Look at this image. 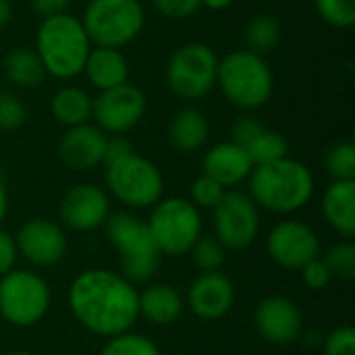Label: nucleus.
Segmentation results:
<instances>
[{"instance_id": "obj_1", "label": "nucleus", "mask_w": 355, "mask_h": 355, "mask_svg": "<svg viewBox=\"0 0 355 355\" xmlns=\"http://www.w3.org/2000/svg\"><path fill=\"white\" fill-rule=\"evenodd\" d=\"M69 308L85 331L112 339L135 327L139 318V293L121 272L89 268L71 283Z\"/></svg>"}, {"instance_id": "obj_2", "label": "nucleus", "mask_w": 355, "mask_h": 355, "mask_svg": "<svg viewBox=\"0 0 355 355\" xmlns=\"http://www.w3.org/2000/svg\"><path fill=\"white\" fill-rule=\"evenodd\" d=\"M250 179V198L277 214H291L302 210L314 196L316 181L312 171L295 160L283 158L272 164L254 166Z\"/></svg>"}, {"instance_id": "obj_3", "label": "nucleus", "mask_w": 355, "mask_h": 355, "mask_svg": "<svg viewBox=\"0 0 355 355\" xmlns=\"http://www.w3.org/2000/svg\"><path fill=\"white\" fill-rule=\"evenodd\" d=\"M33 50L37 52L48 77L67 81L83 73L92 42L77 17L60 12L40 21Z\"/></svg>"}, {"instance_id": "obj_4", "label": "nucleus", "mask_w": 355, "mask_h": 355, "mask_svg": "<svg viewBox=\"0 0 355 355\" xmlns=\"http://www.w3.org/2000/svg\"><path fill=\"white\" fill-rule=\"evenodd\" d=\"M216 87L229 104L252 112L272 98L275 73L264 56L241 48L218 58Z\"/></svg>"}, {"instance_id": "obj_5", "label": "nucleus", "mask_w": 355, "mask_h": 355, "mask_svg": "<svg viewBox=\"0 0 355 355\" xmlns=\"http://www.w3.org/2000/svg\"><path fill=\"white\" fill-rule=\"evenodd\" d=\"M106 235L116 250L121 275L129 283H148L156 275L162 254L144 220L131 212L110 214L106 220Z\"/></svg>"}, {"instance_id": "obj_6", "label": "nucleus", "mask_w": 355, "mask_h": 355, "mask_svg": "<svg viewBox=\"0 0 355 355\" xmlns=\"http://www.w3.org/2000/svg\"><path fill=\"white\" fill-rule=\"evenodd\" d=\"M218 54L204 42H185L177 46L164 67L166 87L179 100L193 104L216 87Z\"/></svg>"}, {"instance_id": "obj_7", "label": "nucleus", "mask_w": 355, "mask_h": 355, "mask_svg": "<svg viewBox=\"0 0 355 355\" xmlns=\"http://www.w3.org/2000/svg\"><path fill=\"white\" fill-rule=\"evenodd\" d=\"M79 21L92 46L121 50L144 31L146 10L139 0H89Z\"/></svg>"}, {"instance_id": "obj_8", "label": "nucleus", "mask_w": 355, "mask_h": 355, "mask_svg": "<svg viewBox=\"0 0 355 355\" xmlns=\"http://www.w3.org/2000/svg\"><path fill=\"white\" fill-rule=\"evenodd\" d=\"M146 225L158 252L164 256L189 254L204 229L200 208L185 198H166L156 202Z\"/></svg>"}, {"instance_id": "obj_9", "label": "nucleus", "mask_w": 355, "mask_h": 355, "mask_svg": "<svg viewBox=\"0 0 355 355\" xmlns=\"http://www.w3.org/2000/svg\"><path fill=\"white\" fill-rule=\"evenodd\" d=\"M108 191L129 208H150L162 200L164 179L160 168L141 154H129L104 166Z\"/></svg>"}, {"instance_id": "obj_10", "label": "nucleus", "mask_w": 355, "mask_h": 355, "mask_svg": "<svg viewBox=\"0 0 355 355\" xmlns=\"http://www.w3.org/2000/svg\"><path fill=\"white\" fill-rule=\"evenodd\" d=\"M50 310V287L33 270L12 268L0 277V316L17 329H29Z\"/></svg>"}, {"instance_id": "obj_11", "label": "nucleus", "mask_w": 355, "mask_h": 355, "mask_svg": "<svg viewBox=\"0 0 355 355\" xmlns=\"http://www.w3.org/2000/svg\"><path fill=\"white\" fill-rule=\"evenodd\" d=\"M214 237L225 250H245L260 233V212L254 200L241 191H225L212 208Z\"/></svg>"}, {"instance_id": "obj_12", "label": "nucleus", "mask_w": 355, "mask_h": 355, "mask_svg": "<svg viewBox=\"0 0 355 355\" xmlns=\"http://www.w3.org/2000/svg\"><path fill=\"white\" fill-rule=\"evenodd\" d=\"M146 108V94L129 81L92 98V119L106 135H125L135 129L141 123Z\"/></svg>"}, {"instance_id": "obj_13", "label": "nucleus", "mask_w": 355, "mask_h": 355, "mask_svg": "<svg viewBox=\"0 0 355 355\" xmlns=\"http://www.w3.org/2000/svg\"><path fill=\"white\" fill-rule=\"evenodd\" d=\"M266 252L275 264L302 270L308 262L320 258V239L306 223L283 220L268 233Z\"/></svg>"}, {"instance_id": "obj_14", "label": "nucleus", "mask_w": 355, "mask_h": 355, "mask_svg": "<svg viewBox=\"0 0 355 355\" xmlns=\"http://www.w3.org/2000/svg\"><path fill=\"white\" fill-rule=\"evenodd\" d=\"M60 220L73 231H96L110 216L108 193L94 183H77L60 200Z\"/></svg>"}, {"instance_id": "obj_15", "label": "nucleus", "mask_w": 355, "mask_h": 355, "mask_svg": "<svg viewBox=\"0 0 355 355\" xmlns=\"http://www.w3.org/2000/svg\"><path fill=\"white\" fill-rule=\"evenodd\" d=\"M15 241H17L19 256H23L29 264L40 268L58 264L67 254L64 231L48 218L27 220L19 229Z\"/></svg>"}, {"instance_id": "obj_16", "label": "nucleus", "mask_w": 355, "mask_h": 355, "mask_svg": "<svg viewBox=\"0 0 355 355\" xmlns=\"http://www.w3.org/2000/svg\"><path fill=\"white\" fill-rule=\"evenodd\" d=\"M254 322L264 341L272 345H289L295 343L304 331V318L300 308L281 295H270L260 302Z\"/></svg>"}, {"instance_id": "obj_17", "label": "nucleus", "mask_w": 355, "mask_h": 355, "mask_svg": "<svg viewBox=\"0 0 355 355\" xmlns=\"http://www.w3.org/2000/svg\"><path fill=\"white\" fill-rule=\"evenodd\" d=\"M189 310L206 320H218L227 316L235 304V287L223 272H202L187 291Z\"/></svg>"}, {"instance_id": "obj_18", "label": "nucleus", "mask_w": 355, "mask_h": 355, "mask_svg": "<svg viewBox=\"0 0 355 355\" xmlns=\"http://www.w3.org/2000/svg\"><path fill=\"white\" fill-rule=\"evenodd\" d=\"M106 133H102L96 125H79L71 127L60 135L58 141V158L69 171H92L104 160Z\"/></svg>"}, {"instance_id": "obj_19", "label": "nucleus", "mask_w": 355, "mask_h": 355, "mask_svg": "<svg viewBox=\"0 0 355 355\" xmlns=\"http://www.w3.org/2000/svg\"><path fill=\"white\" fill-rule=\"evenodd\" d=\"M252 171L254 164L248 152L233 141H220L212 146L202 158V175L212 177L225 189L245 181L252 175Z\"/></svg>"}, {"instance_id": "obj_20", "label": "nucleus", "mask_w": 355, "mask_h": 355, "mask_svg": "<svg viewBox=\"0 0 355 355\" xmlns=\"http://www.w3.org/2000/svg\"><path fill=\"white\" fill-rule=\"evenodd\" d=\"M129 71V58L125 56L123 50L102 46H92L83 67V75L98 92L127 83Z\"/></svg>"}, {"instance_id": "obj_21", "label": "nucleus", "mask_w": 355, "mask_h": 355, "mask_svg": "<svg viewBox=\"0 0 355 355\" xmlns=\"http://www.w3.org/2000/svg\"><path fill=\"white\" fill-rule=\"evenodd\" d=\"M208 135H210L208 116L191 104L177 110L168 123V141L175 150L183 154H193L202 150L208 141Z\"/></svg>"}, {"instance_id": "obj_22", "label": "nucleus", "mask_w": 355, "mask_h": 355, "mask_svg": "<svg viewBox=\"0 0 355 355\" xmlns=\"http://www.w3.org/2000/svg\"><path fill=\"white\" fill-rule=\"evenodd\" d=\"M322 216L333 231L352 239L355 235V181H333L322 198Z\"/></svg>"}, {"instance_id": "obj_23", "label": "nucleus", "mask_w": 355, "mask_h": 355, "mask_svg": "<svg viewBox=\"0 0 355 355\" xmlns=\"http://www.w3.org/2000/svg\"><path fill=\"white\" fill-rule=\"evenodd\" d=\"M183 308L185 304L179 291L164 283L150 285L139 295V316L156 327L175 324L181 318Z\"/></svg>"}, {"instance_id": "obj_24", "label": "nucleus", "mask_w": 355, "mask_h": 355, "mask_svg": "<svg viewBox=\"0 0 355 355\" xmlns=\"http://www.w3.org/2000/svg\"><path fill=\"white\" fill-rule=\"evenodd\" d=\"M50 114L64 129L85 125L92 119V98L83 87L62 85L50 98Z\"/></svg>"}, {"instance_id": "obj_25", "label": "nucleus", "mask_w": 355, "mask_h": 355, "mask_svg": "<svg viewBox=\"0 0 355 355\" xmlns=\"http://www.w3.org/2000/svg\"><path fill=\"white\" fill-rule=\"evenodd\" d=\"M2 71L6 75V79L21 87V89H33L37 85H42L48 77L37 52L33 48H12L4 60H2Z\"/></svg>"}, {"instance_id": "obj_26", "label": "nucleus", "mask_w": 355, "mask_h": 355, "mask_svg": "<svg viewBox=\"0 0 355 355\" xmlns=\"http://www.w3.org/2000/svg\"><path fill=\"white\" fill-rule=\"evenodd\" d=\"M281 35H283V29H281L279 19L268 12L254 15L243 27L245 50L260 54V56H266L268 52H272L279 46Z\"/></svg>"}, {"instance_id": "obj_27", "label": "nucleus", "mask_w": 355, "mask_h": 355, "mask_svg": "<svg viewBox=\"0 0 355 355\" xmlns=\"http://www.w3.org/2000/svg\"><path fill=\"white\" fill-rule=\"evenodd\" d=\"M245 152L254 166H264V164H272V162L287 158L289 141L283 133L266 129L245 148Z\"/></svg>"}, {"instance_id": "obj_28", "label": "nucleus", "mask_w": 355, "mask_h": 355, "mask_svg": "<svg viewBox=\"0 0 355 355\" xmlns=\"http://www.w3.org/2000/svg\"><path fill=\"white\" fill-rule=\"evenodd\" d=\"M324 168L333 181H355V146L337 141L324 154Z\"/></svg>"}, {"instance_id": "obj_29", "label": "nucleus", "mask_w": 355, "mask_h": 355, "mask_svg": "<svg viewBox=\"0 0 355 355\" xmlns=\"http://www.w3.org/2000/svg\"><path fill=\"white\" fill-rule=\"evenodd\" d=\"M100 355H162L158 345L144 337V335H135V333H123L116 335L112 339H108V343L102 347Z\"/></svg>"}, {"instance_id": "obj_30", "label": "nucleus", "mask_w": 355, "mask_h": 355, "mask_svg": "<svg viewBox=\"0 0 355 355\" xmlns=\"http://www.w3.org/2000/svg\"><path fill=\"white\" fill-rule=\"evenodd\" d=\"M333 279L352 281L355 279V245L352 241L335 243L322 258Z\"/></svg>"}, {"instance_id": "obj_31", "label": "nucleus", "mask_w": 355, "mask_h": 355, "mask_svg": "<svg viewBox=\"0 0 355 355\" xmlns=\"http://www.w3.org/2000/svg\"><path fill=\"white\" fill-rule=\"evenodd\" d=\"M314 8L318 17L335 29L354 27L355 0H314Z\"/></svg>"}, {"instance_id": "obj_32", "label": "nucleus", "mask_w": 355, "mask_h": 355, "mask_svg": "<svg viewBox=\"0 0 355 355\" xmlns=\"http://www.w3.org/2000/svg\"><path fill=\"white\" fill-rule=\"evenodd\" d=\"M193 262L202 272H218L227 260V250L220 245V241L216 237H200L193 248Z\"/></svg>"}, {"instance_id": "obj_33", "label": "nucleus", "mask_w": 355, "mask_h": 355, "mask_svg": "<svg viewBox=\"0 0 355 355\" xmlns=\"http://www.w3.org/2000/svg\"><path fill=\"white\" fill-rule=\"evenodd\" d=\"M27 119V108L19 96L0 89V131H17Z\"/></svg>"}, {"instance_id": "obj_34", "label": "nucleus", "mask_w": 355, "mask_h": 355, "mask_svg": "<svg viewBox=\"0 0 355 355\" xmlns=\"http://www.w3.org/2000/svg\"><path fill=\"white\" fill-rule=\"evenodd\" d=\"M225 187L218 183V181H214L212 177H208V175H200L196 181H193V185H191V204L196 206V208H206V210H212L218 202H220V198L225 196Z\"/></svg>"}, {"instance_id": "obj_35", "label": "nucleus", "mask_w": 355, "mask_h": 355, "mask_svg": "<svg viewBox=\"0 0 355 355\" xmlns=\"http://www.w3.org/2000/svg\"><path fill=\"white\" fill-rule=\"evenodd\" d=\"M262 131H266V125L258 116L243 114V116L235 119V123L231 127V141L237 144V146H241L245 150Z\"/></svg>"}, {"instance_id": "obj_36", "label": "nucleus", "mask_w": 355, "mask_h": 355, "mask_svg": "<svg viewBox=\"0 0 355 355\" xmlns=\"http://www.w3.org/2000/svg\"><path fill=\"white\" fill-rule=\"evenodd\" d=\"M150 2L164 19H173V21L189 19L202 8L200 0H150Z\"/></svg>"}, {"instance_id": "obj_37", "label": "nucleus", "mask_w": 355, "mask_h": 355, "mask_svg": "<svg viewBox=\"0 0 355 355\" xmlns=\"http://www.w3.org/2000/svg\"><path fill=\"white\" fill-rule=\"evenodd\" d=\"M324 355H355V331L352 327L335 329L324 341Z\"/></svg>"}, {"instance_id": "obj_38", "label": "nucleus", "mask_w": 355, "mask_h": 355, "mask_svg": "<svg viewBox=\"0 0 355 355\" xmlns=\"http://www.w3.org/2000/svg\"><path fill=\"white\" fill-rule=\"evenodd\" d=\"M302 281L308 289L312 291H322L329 287V283L333 281L327 264L322 262V258H316L312 262H308L304 268H302Z\"/></svg>"}, {"instance_id": "obj_39", "label": "nucleus", "mask_w": 355, "mask_h": 355, "mask_svg": "<svg viewBox=\"0 0 355 355\" xmlns=\"http://www.w3.org/2000/svg\"><path fill=\"white\" fill-rule=\"evenodd\" d=\"M133 154V146L125 135H106V146H104V160L102 164H112L125 156Z\"/></svg>"}, {"instance_id": "obj_40", "label": "nucleus", "mask_w": 355, "mask_h": 355, "mask_svg": "<svg viewBox=\"0 0 355 355\" xmlns=\"http://www.w3.org/2000/svg\"><path fill=\"white\" fill-rule=\"evenodd\" d=\"M17 258H19V250L15 237L0 229V277H4L15 268Z\"/></svg>"}, {"instance_id": "obj_41", "label": "nucleus", "mask_w": 355, "mask_h": 355, "mask_svg": "<svg viewBox=\"0 0 355 355\" xmlns=\"http://www.w3.org/2000/svg\"><path fill=\"white\" fill-rule=\"evenodd\" d=\"M31 2V8L35 15H40L42 19L46 17H52V15H60V12H67L71 0H29Z\"/></svg>"}, {"instance_id": "obj_42", "label": "nucleus", "mask_w": 355, "mask_h": 355, "mask_svg": "<svg viewBox=\"0 0 355 355\" xmlns=\"http://www.w3.org/2000/svg\"><path fill=\"white\" fill-rule=\"evenodd\" d=\"M12 19V6L8 0H0V31L10 23Z\"/></svg>"}, {"instance_id": "obj_43", "label": "nucleus", "mask_w": 355, "mask_h": 355, "mask_svg": "<svg viewBox=\"0 0 355 355\" xmlns=\"http://www.w3.org/2000/svg\"><path fill=\"white\" fill-rule=\"evenodd\" d=\"M202 6H206L208 10H227L235 0H200Z\"/></svg>"}, {"instance_id": "obj_44", "label": "nucleus", "mask_w": 355, "mask_h": 355, "mask_svg": "<svg viewBox=\"0 0 355 355\" xmlns=\"http://www.w3.org/2000/svg\"><path fill=\"white\" fill-rule=\"evenodd\" d=\"M6 212H8V196H6V189L0 181V225L6 218Z\"/></svg>"}, {"instance_id": "obj_45", "label": "nucleus", "mask_w": 355, "mask_h": 355, "mask_svg": "<svg viewBox=\"0 0 355 355\" xmlns=\"http://www.w3.org/2000/svg\"><path fill=\"white\" fill-rule=\"evenodd\" d=\"M6 355H31L29 352H8Z\"/></svg>"}]
</instances>
